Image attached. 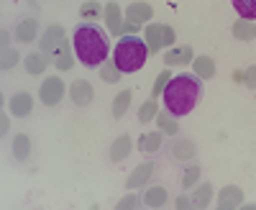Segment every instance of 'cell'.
<instances>
[{"mask_svg": "<svg viewBox=\"0 0 256 210\" xmlns=\"http://www.w3.org/2000/svg\"><path fill=\"white\" fill-rule=\"evenodd\" d=\"M72 46L80 64L95 70V67H102V62H108L110 38H108V31L98 26L95 20H80L72 28Z\"/></svg>", "mask_w": 256, "mask_h": 210, "instance_id": "6da1fadb", "label": "cell"}, {"mask_svg": "<svg viewBox=\"0 0 256 210\" xmlns=\"http://www.w3.org/2000/svg\"><path fill=\"white\" fill-rule=\"evenodd\" d=\"M202 100V77L195 72H182L166 82V88L162 92L164 110H169L174 118L190 116Z\"/></svg>", "mask_w": 256, "mask_h": 210, "instance_id": "7a4b0ae2", "label": "cell"}, {"mask_svg": "<svg viewBox=\"0 0 256 210\" xmlns=\"http://www.w3.org/2000/svg\"><path fill=\"white\" fill-rule=\"evenodd\" d=\"M146 56H148V46H146V41H141L136 34L120 36L116 41V46H113V62L123 74L138 72L146 64Z\"/></svg>", "mask_w": 256, "mask_h": 210, "instance_id": "3957f363", "label": "cell"}, {"mask_svg": "<svg viewBox=\"0 0 256 210\" xmlns=\"http://www.w3.org/2000/svg\"><path fill=\"white\" fill-rule=\"evenodd\" d=\"M38 98L44 105H49V108L59 105L62 98H64V80L62 77H46L38 88Z\"/></svg>", "mask_w": 256, "mask_h": 210, "instance_id": "277c9868", "label": "cell"}, {"mask_svg": "<svg viewBox=\"0 0 256 210\" xmlns=\"http://www.w3.org/2000/svg\"><path fill=\"white\" fill-rule=\"evenodd\" d=\"M169 154H172L177 162L187 164V162H195L198 146H195V141H192V138H177V141L172 144V149H169Z\"/></svg>", "mask_w": 256, "mask_h": 210, "instance_id": "5b68a950", "label": "cell"}, {"mask_svg": "<svg viewBox=\"0 0 256 210\" xmlns=\"http://www.w3.org/2000/svg\"><path fill=\"white\" fill-rule=\"evenodd\" d=\"M70 98L74 105H80V108H84V105H90L92 98H95V90L88 80H77L72 82V88H70Z\"/></svg>", "mask_w": 256, "mask_h": 210, "instance_id": "8992f818", "label": "cell"}, {"mask_svg": "<svg viewBox=\"0 0 256 210\" xmlns=\"http://www.w3.org/2000/svg\"><path fill=\"white\" fill-rule=\"evenodd\" d=\"M36 34H38V20L36 18H20L18 26L13 28V36H16V41H20V44L36 41Z\"/></svg>", "mask_w": 256, "mask_h": 210, "instance_id": "52a82bcc", "label": "cell"}, {"mask_svg": "<svg viewBox=\"0 0 256 210\" xmlns=\"http://www.w3.org/2000/svg\"><path fill=\"white\" fill-rule=\"evenodd\" d=\"M62 41H64V28H62L59 24H54L52 28L44 31V36H41L38 44H41V52H44V54H52V56H54V52L59 49Z\"/></svg>", "mask_w": 256, "mask_h": 210, "instance_id": "ba28073f", "label": "cell"}, {"mask_svg": "<svg viewBox=\"0 0 256 210\" xmlns=\"http://www.w3.org/2000/svg\"><path fill=\"white\" fill-rule=\"evenodd\" d=\"M152 174H154V162H144V164H138L136 170L131 172V177H128L126 187H128V190H136V187H144L148 180H152Z\"/></svg>", "mask_w": 256, "mask_h": 210, "instance_id": "9c48e42d", "label": "cell"}, {"mask_svg": "<svg viewBox=\"0 0 256 210\" xmlns=\"http://www.w3.org/2000/svg\"><path fill=\"white\" fill-rule=\"evenodd\" d=\"M164 149V136L162 131H152V134H144L138 138V152L141 154H159Z\"/></svg>", "mask_w": 256, "mask_h": 210, "instance_id": "30bf717a", "label": "cell"}, {"mask_svg": "<svg viewBox=\"0 0 256 210\" xmlns=\"http://www.w3.org/2000/svg\"><path fill=\"white\" fill-rule=\"evenodd\" d=\"M31 110H34V98L28 92H16L10 98V113L13 116L26 118V116H31Z\"/></svg>", "mask_w": 256, "mask_h": 210, "instance_id": "8fae6325", "label": "cell"}, {"mask_svg": "<svg viewBox=\"0 0 256 210\" xmlns=\"http://www.w3.org/2000/svg\"><path fill=\"white\" fill-rule=\"evenodd\" d=\"M141 200H144L146 208H162V205H166L169 195H166V190L162 184H152V187H146V190H144Z\"/></svg>", "mask_w": 256, "mask_h": 210, "instance_id": "7c38bea8", "label": "cell"}, {"mask_svg": "<svg viewBox=\"0 0 256 210\" xmlns=\"http://www.w3.org/2000/svg\"><path fill=\"white\" fill-rule=\"evenodd\" d=\"M192 62V49L184 44V46H174L164 54V64L166 67H174V64H190Z\"/></svg>", "mask_w": 256, "mask_h": 210, "instance_id": "4fadbf2b", "label": "cell"}, {"mask_svg": "<svg viewBox=\"0 0 256 210\" xmlns=\"http://www.w3.org/2000/svg\"><path fill=\"white\" fill-rule=\"evenodd\" d=\"M244 202V192L238 187H223L220 195H218V208L228 210V208H238Z\"/></svg>", "mask_w": 256, "mask_h": 210, "instance_id": "5bb4252c", "label": "cell"}, {"mask_svg": "<svg viewBox=\"0 0 256 210\" xmlns=\"http://www.w3.org/2000/svg\"><path fill=\"white\" fill-rule=\"evenodd\" d=\"M52 62H54V67L62 70V72H64V70H72L74 62H72V52H70V41H67V38H64L62 44H59V49L54 52Z\"/></svg>", "mask_w": 256, "mask_h": 210, "instance_id": "9a60e30c", "label": "cell"}, {"mask_svg": "<svg viewBox=\"0 0 256 210\" xmlns=\"http://www.w3.org/2000/svg\"><path fill=\"white\" fill-rule=\"evenodd\" d=\"M164 26H159V24H154V26H146V46H148V52L152 54H156L162 46H164V31H162Z\"/></svg>", "mask_w": 256, "mask_h": 210, "instance_id": "2e32d148", "label": "cell"}, {"mask_svg": "<svg viewBox=\"0 0 256 210\" xmlns=\"http://www.w3.org/2000/svg\"><path fill=\"white\" fill-rule=\"evenodd\" d=\"M128 154H131V136L123 134V136H118V138L113 141V146H110V159H113V162H123Z\"/></svg>", "mask_w": 256, "mask_h": 210, "instance_id": "e0dca14e", "label": "cell"}, {"mask_svg": "<svg viewBox=\"0 0 256 210\" xmlns=\"http://www.w3.org/2000/svg\"><path fill=\"white\" fill-rule=\"evenodd\" d=\"M233 36L236 38H241V41H251V38H256V24L254 20H236V24H233Z\"/></svg>", "mask_w": 256, "mask_h": 210, "instance_id": "ac0fdd59", "label": "cell"}, {"mask_svg": "<svg viewBox=\"0 0 256 210\" xmlns=\"http://www.w3.org/2000/svg\"><path fill=\"white\" fill-rule=\"evenodd\" d=\"M28 154H31V138H28L26 134H18V136L13 138V156H16L18 162H26Z\"/></svg>", "mask_w": 256, "mask_h": 210, "instance_id": "d6986e66", "label": "cell"}, {"mask_svg": "<svg viewBox=\"0 0 256 210\" xmlns=\"http://www.w3.org/2000/svg\"><path fill=\"white\" fill-rule=\"evenodd\" d=\"M46 64H49V62L44 59V54H34V52H31V54L24 59V67H26L28 74H44Z\"/></svg>", "mask_w": 256, "mask_h": 210, "instance_id": "ffe728a7", "label": "cell"}, {"mask_svg": "<svg viewBox=\"0 0 256 210\" xmlns=\"http://www.w3.org/2000/svg\"><path fill=\"white\" fill-rule=\"evenodd\" d=\"M105 20H108V28L113 34H120L123 31V20H120V8L116 3H108L105 6Z\"/></svg>", "mask_w": 256, "mask_h": 210, "instance_id": "44dd1931", "label": "cell"}, {"mask_svg": "<svg viewBox=\"0 0 256 210\" xmlns=\"http://www.w3.org/2000/svg\"><path fill=\"white\" fill-rule=\"evenodd\" d=\"M192 64H195V74L202 80H210L216 74V64H212L210 56H198V59H192Z\"/></svg>", "mask_w": 256, "mask_h": 210, "instance_id": "7402d4cb", "label": "cell"}, {"mask_svg": "<svg viewBox=\"0 0 256 210\" xmlns=\"http://www.w3.org/2000/svg\"><path fill=\"white\" fill-rule=\"evenodd\" d=\"M128 20H134V24H141V20H152V8L146 3H134L131 8L126 10Z\"/></svg>", "mask_w": 256, "mask_h": 210, "instance_id": "603a6c76", "label": "cell"}, {"mask_svg": "<svg viewBox=\"0 0 256 210\" xmlns=\"http://www.w3.org/2000/svg\"><path fill=\"white\" fill-rule=\"evenodd\" d=\"M236 13L246 20H256V0H230Z\"/></svg>", "mask_w": 256, "mask_h": 210, "instance_id": "cb8c5ba5", "label": "cell"}, {"mask_svg": "<svg viewBox=\"0 0 256 210\" xmlns=\"http://www.w3.org/2000/svg\"><path fill=\"white\" fill-rule=\"evenodd\" d=\"M198 180H200V166L187 162V166H184V174H182V187H184V190H192V187L198 184Z\"/></svg>", "mask_w": 256, "mask_h": 210, "instance_id": "d4e9b609", "label": "cell"}, {"mask_svg": "<svg viewBox=\"0 0 256 210\" xmlns=\"http://www.w3.org/2000/svg\"><path fill=\"white\" fill-rule=\"evenodd\" d=\"M212 198V187L210 184H200L195 192H192V208H205Z\"/></svg>", "mask_w": 256, "mask_h": 210, "instance_id": "484cf974", "label": "cell"}, {"mask_svg": "<svg viewBox=\"0 0 256 210\" xmlns=\"http://www.w3.org/2000/svg\"><path fill=\"white\" fill-rule=\"evenodd\" d=\"M128 105H131V92L123 90V92L113 100V118H123V113L128 110Z\"/></svg>", "mask_w": 256, "mask_h": 210, "instance_id": "4316f807", "label": "cell"}, {"mask_svg": "<svg viewBox=\"0 0 256 210\" xmlns=\"http://www.w3.org/2000/svg\"><path fill=\"white\" fill-rule=\"evenodd\" d=\"M156 113H159V102H156V98H152V100H146V102L141 105V110H138V120H141V123H148Z\"/></svg>", "mask_w": 256, "mask_h": 210, "instance_id": "83f0119b", "label": "cell"}, {"mask_svg": "<svg viewBox=\"0 0 256 210\" xmlns=\"http://www.w3.org/2000/svg\"><path fill=\"white\" fill-rule=\"evenodd\" d=\"M159 123H162V131H164V134H172V136H177L180 126H177L174 116L169 113V110H162V113H159Z\"/></svg>", "mask_w": 256, "mask_h": 210, "instance_id": "f1b7e54d", "label": "cell"}, {"mask_svg": "<svg viewBox=\"0 0 256 210\" xmlns=\"http://www.w3.org/2000/svg\"><path fill=\"white\" fill-rule=\"evenodd\" d=\"M120 70L116 67V62H102V67H100V77L105 80V82H118L120 80Z\"/></svg>", "mask_w": 256, "mask_h": 210, "instance_id": "f546056e", "label": "cell"}, {"mask_svg": "<svg viewBox=\"0 0 256 210\" xmlns=\"http://www.w3.org/2000/svg\"><path fill=\"white\" fill-rule=\"evenodd\" d=\"M100 13H105L98 3H82V8H80V16H82V20H92V18H98Z\"/></svg>", "mask_w": 256, "mask_h": 210, "instance_id": "4dcf8cb0", "label": "cell"}, {"mask_svg": "<svg viewBox=\"0 0 256 210\" xmlns=\"http://www.w3.org/2000/svg\"><path fill=\"white\" fill-rule=\"evenodd\" d=\"M172 80V74H169V70H164L159 77H156V82H154V90H152V98H159L162 92H164V88H166V82Z\"/></svg>", "mask_w": 256, "mask_h": 210, "instance_id": "1f68e13d", "label": "cell"}, {"mask_svg": "<svg viewBox=\"0 0 256 210\" xmlns=\"http://www.w3.org/2000/svg\"><path fill=\"white\" fill-rule=\"evenodd\" d=\"M141 202H144V200H141L138 195H126V198L118 202V208H120V210H131V208H138Z\"/></svg>", "mask_w": 256, "mask_h": 210, "instance_id": "d6a6232c", "label": "cell"}, {"mask_svg": "<svg viewBox=\"0 0 256 210\" xmlns=\"http://www.w3.org/2000/svg\"><path fill=\"white\" fill-rule=\"evenodd\" d=\"M16 59H18V54L13 52V49H3V70H10V67H16Z\"/></svg>", "mask_w": 256, "mask_h": 210, "instance_id": "836d02e7", "label": "cell"}, {"mask_svg": "<svg viewBox=\"0 0 256 210\" xmlns=\"http://www.w3.org/2000/svg\"><path fill=\"white\" fill-rule=\"evenodd\" d=\"M244 82H246L251 90H256V64H251V67L244 72Z\"/></svg>", "mask_w": 256, "mask_h": 210, "instance_id": "e575fe53", "label": "cell"}, {"mask_svg": "<svg viewBox=\"0 0 256 210\" xmlns=\"http://www.w3.org/2000/svg\"><path fill=\"white\" fill-rule=\"evenodd\" d=\"M162 31H164V46H174V38H177V36H174V28L164 26Z\"/></svg>", "mask_w": 256, "mask_h": 210, "instance_id": "d590c367", "label": "cell"}, {"mask_svg": "<svg viewBox=\"0 0 256 210\" xmlns=\"http://www.w3.org/2000/svg\"><path fill=\"white\" fill-rule=\"evenodd\" d=\"M177 208H182V210H184V208H192V198H184V195L177 198Z\"/></svg>", "mask_w": 256, "mask_h": 210, "instance_id": "8d00e7d4", "label": "cell"}, {"mask_svg": "<svg viewBox=\"0 0 256 210\" xmlns=\"http://www.w3.org/2000/svg\"><path fill=\"white\" fill-rule=\"evenodd\" d=\"M136 28H138V24H134V20L123 24V31H126V34H136Z\"/></svg>", "mask_w": 256, "mask_h": 210, "instance_id": "74e56055", "label": "cell"}]
</instances>
